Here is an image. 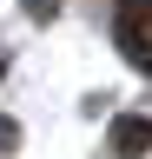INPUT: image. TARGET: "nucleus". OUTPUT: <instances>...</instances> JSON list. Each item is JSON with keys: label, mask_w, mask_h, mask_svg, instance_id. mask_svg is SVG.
Instances as JSON below:
<instances>
[{"label": "nucleus", "mask_w": 152, "mask_h": 159, "mask_svg": "<svg viewBox=\"0 0 152 159\" xmlns=\"http://www.w3.org/2000/svg\"><path fill=\"white\" fill-rule=\"evenodd\" d=\"M119 47L132 66H152V0H126L119 7Z\"/></svg>", "instance_id": "nucleus-1"}, {"label": "nucleus", "mask_w": 152, "mask_h": 159, "mask_svg": "<svg viewBox=\"0 0 152 159\" xmlns=\"http://www.w3.org/2000/svg\"><path fill=\"white\" fill-rule=\"evenodd\" d=\"M106 146H112V159H145L152 152V119H112V139H106Z\"/></svg>", "instance_id": "nucleus-2"}, {"label": "nucleus", "mask_w": 152, "mask_h": 159, "mask_svg": "<svg viewBox=\"0 0 152 159\" xmlns=\"http://www.w3.org/2000/svg\"><path fill=\"white\" fill-rule=\"evenodd\" d=\"M13 146H20V126H13V119L0 113V152H13Z\"/></svg>", "instance_id": "nucleus-3"}]
</instances>
